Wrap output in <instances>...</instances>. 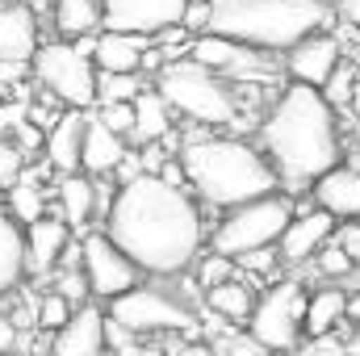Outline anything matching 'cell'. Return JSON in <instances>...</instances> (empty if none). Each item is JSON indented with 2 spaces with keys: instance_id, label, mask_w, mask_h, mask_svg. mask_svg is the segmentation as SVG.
<instances>
[{
  "instance_id": "cell-1",
  "label": "cell",
  "mask_w": 360,
  "mask_h": 356,
  "mask_svg": "<svg viewBox=\"0 0 360 356\" xmlns=\"http://www.w3.org/2000/svg\"><path fill=\"white\" fill-rule=\"evenodd\" d=\"M101 235L143 276H184L205 248V222L188 189H172L147 172L117 184Z\"/></svg>"
},
{
  "instance_id": "cell-2",
  "label": "cell",
  "mask_w": 360,
  "mask_h": 356,
  "mask_svg": "<svg viewBox=\"0 0 360 356\" xmlns=\"http://www.w3.org/2000/svg\"><path fill=\"white\" fill-rule=\"evenodd\" d=\"M260 155L276 172V184H285V197L310 193V184L323 172L344 164L340 122L323 92L306 84H289L276 92L260 126Z\"/></svg>"
},
{
  "instance_id": "cell-3",
  "label": "cell",
  "mask_w": 360,
  "mask_h": 356,
  "mask_svg": "<svg viewBox=\"0 0 360 356\" xmlns=\"http://www.w3.org/2000/svg\"><path fill=\"white\" fill-rule=\"evenodd\" d=\"M176 160L184 172V189H193L205 205H218V210L256 201L281 189L260 147L235 134H188Z\"/></svg>"
},
{
  "instance_id": "cell-4",
  "label": "cell",
  "mask_w": 360,
  "mask_h": 356,
  "mask_svg": "<svg viewBox=\"0 0 360 356\" xmlns=\"http://www.w3.org/2000/svg\"><path fill=\"white\" fill-rule=\"evenodd\" d=\"M331 21L327 0H214L210 30L248 51H289Z\"/></svg>"
},
{
  "instance_id": "cell-5",
  "label": "cell",
  "mask_w": 360,
  "mask_h": 356,
  "mask_svg": "<svg viewBox=\"0 0 360 356\" xmlns=\"http://www.w3.org/2000/svg\"><path fill=\"white\" fill-rule=\"evenodd\" d=\"M151 89L164 96L168 109H176L180 117L205 126V130H222V126H235L239 117V105H235V92L226 89V80L201 63H193L188 55L168 59L160 72H155V84Z\"/></svg>"
},
{
  "instance_id": "cell-6",
  "label": "cell",
  "mask_w": 360,
  "mask_h": 356,
  "mask_svg": "<svg viewBox=\"0 0 360 356\" xmlns=\"http://www.w3.org/2000/svg\"><path fill=\"white\" fill-rule=\"evenodd\" d=\"M293 218V201L285 193H264L256 201H243V205H231L222 214V222L214 227L210 235V248L218 256H243V252H256V248H276L281 231L289 227Z\"/></svg>"
},
{
  "instance_id": "cell-7",
  "label": "cell",
  "mask_w": 360,
  "mask_h": 356,
  "mask_svg": "<svg viewBox=\"0 0 360 356\" xmlns=\"http://www.w3.org/2000/svg\"><path fill=\"white\" fill-rule=\"evenodd\" d=\"M30 76L63 109H92L96 105V68L72 42H38V51L30 59Z\"/></svg>"
},
{
  "instance_id": "cell-8",
  "label": "cell",
  "mask_w": 360,
  "mask_h": 356,
  "mask_svg": "<svg viewBox=\"0 0 360 356\" xmlns=\"http://www.w3.org/2000/svg\"><path fill=\"white\" fill-rule=\"evenodd\" d=\"M109 323H117L126 336L143 340V336H164V331H193L197 314L193 306H184L180 298H172L168 289H155L147 281H139L134 289L117 293L105 310Z\"/></svg>"
},
{
  "instance_id": "cell-9",
  "label": "cell",
  "mask_w": 360,
  "mask_h": 356,
  "mask_svg": "<svg viewBox=\"0 0 360 356\" xmlns=\"http://www.w3.org/2000/svg\"><path fill=\"white\" fill-rule=\"evenodd\" d=\"M302 310H306V285L297 276H285L264 293H256V306L248 314V336L264 352H293L302 340Z\"/></svg>"
},
{
  "instance_id": "cell-10",
  "label": "cell",
  "mask_w": 360,
  "mask_h": 356,
  "mask_svg": "<svg viewBox=\"0 0 360 356\" xmlns=\"http://www.w3.org/2000/svg\"><path fill=\"white\" fill-rule=\"evenodd\" d=\"M80 272L89 281V298H101V302H113L117 293L134 289L143 281V272L130 265L101 231H89L84 243H80Z\"/></svg>"
},
{
  "instance_id": "cell-11",
  "label": "cell",
  "mask_w": 360,
  "mask_h": 356,
  "mask_svg": "<svg viewBox=\"0 0 360 356\" xmlns=\"http://www.w3.org/2000/svg\"><path fill=\"white\" fill-rule=\"evenodd\" d=\"M184 0H101V30L117 34H160L168 25H180Z\"/></svg>"
},
{
  "instance_id": "cell-12",
  "label": "cell",
  "mask_w": 360,
  "mask_h": 356,
  "mask_svg": "<svg viewBox=\"0 0 360 356\" xmlns=\"http://www.w3.org/2000/svg\"><path fill=\"white\" fill-rule=\"evenodd\" d=\"M344 63V46L335 34L319 30V34H306L302 42H293L285 51V68H289V80L293 84H306V89H323L327 76Z\"/></svg>"
},
{
  "instance_id": "cell-13",
  "label": "cell",
  "mask_w": 360,
  "mask_h": 356,
  "mask_svg": "<svg viewBox=\"0 0 360 356\" xmlns=\"http://www.w3.org/2000/svg\"><path fill=\"white\" fill-rule=\"evenodd\" d=\"M331 235H335V218H331V214H323V210L293 214L289 227H285L281 239H276V256H281V265L302 268V265L314 260V252H319L323 243H331Z\"/></svg>"
},
{
  "instance_id": "cell-14",
  "label": "cell",
  "mask_w": 360,
  "mask_h": 356,
  "mask_svg": "<svg viewBox=\"0 0 360 356\" xmlns=\"http://www.w3.org/2000/svg\"><path fill=\"white\" fill-rule=\"evenodd\" d=\"M72 231L59 214H42L34 222L21 227V252H25V276H42L59 265V256L68 252Z\"/></svg>"
},
{
  "instance_id": "cell-15",
  "label": "cell",
  "mask_w": 360,
  "mask_h": 356,
  "mask_svg": "<svg viewBox=\"0 0 360 356\" xmlns=\"http://www.w3.org/2000/svg\"><path fill=\"white\" fill-rule=\"evenodd\" d=\"M46 356H105V310L101 306H76L72 319L55 331Z\"/></svg>"
},
{
  "instance_id": "cell-16",
  "label": "cell",
  "mask_w": 360,
  "mask_h": 356,
  "mask_svg": "<svg viewBox=\"0 0 360 356\" xmlns=\"http://www.w3.org/2000/svg\"><path fill=\"white\" fill-rule=\"evenodd\" d=\"M310 201L331 218H344V222L360 218V168L356 164H335L331 172H323L310 184Z\"/></svg>"
},
{
  "instance_id": "cell-17",
  "label": "cell",
  "mask_w": 360,
  "mask_h": 356,
  "mask_svg": "<svg viewBox=\"0 0 360 356\" xmlns=\"http://www.w3.org/2000/svg\"><path fill=\"white\" fill-rule=\"evenodd\" d=\"M38 42V13L25 0H0V59L30 63Z\"/></svg>"
},
{
  "instance_id": "cell-18",
  "label": "cell",
  "mask_w": 360,
  "mask_h": 356,
  "mask_svg": "<svg viewBox=\"0 0 360 356\" xmlns=\"http://www.w3.org/2000/svg\"><path fill=\"white\" fill-rule=\"evenodd\" d=\"M84 117L89 109H63L55 117V126L42 134V160L46 168H55L59 177L80 172V139H84Z\"/></svg>"
},
{
  "instance_id": "cell-19",
  "label": "cell",
  "mask_w": 360,
  "mask_h": 356,
  "mask_svg": "<svg viewBox=\"0 0 360 356\" xmlns=\"http://www.w3.org/2000/svg\"><path fill=\"white\" fill-rule=\"evenodd\" d=\"M122 155H126V139H117L113 130H105L101 117L89 109V117H84V139H80V172H84V177H109Z\"/></svg>"
},
{
  "instance_id": "cell-20",
  "label": "cell",
  "mask_w": 360,
  "mask_h": 356,
  "mask_svg": "<svg viewBox=\"0 0 360 356\" xmlns=\"http://www.w3.org/2000/svg\"><path fill=\"white\" fill-rule=\"evenodd\" d=\"M344 306H348V289L340 285H319V289H306V310H302V331L310 340H323V336H335L344 327Z\"/></svg>"
},
{
  "instance_id": "cell-21",
  "label": "cell",
  "mask_w": 360,
  "mask_h": 356,
  "mask_svg": "<svg viewBox=\"0 0 360 356\" xmlns=\"http://www.w3.org/2000/svg\"><path fill=\"white\" fill-rule=\"evenodd\" d=\"M151 46V38L143 34H117V30H101L92 38V68L96 72H139L143 51Z\"/></svg>"
},
{
  "instance_id": "cell-22",
  "label": "cell",
  "mask_w": 360,
  "mask_h": 356,
  "mask_svg": "<svg viewBox=\"0 0 360 356\" xmlns=\"http://www.w3.org/2000/svg\"><path fill=\"white\" fill-rule=\"evenodd\" d=\"M55 201H59L55 214L68 222V231H89L92 218H96V180L84 177V172H68V177H59Z\"/></svg>"
},
{
  "instance_id": "cell-23",
  "label": "cell",
  "mask_w": 360,
  "mask_h": 356,
  "mask_svg": "<svg viewBox=\"0 0 360 356\" xmlns=\"http://www.w3.org/2000/svg\"><path fill=\"white\" fill-rule=\"evenodd\" d=\"M130 109H134V126H130V139L126 143L147 147V143H164L172 134V109L164 105V96L155 89H143L130 101Z\"/></svg>"
},
{
  "instance_id": "cell-24",
  "label": "cell",
  "mask_w": 360,
  "mask_h": 356,
  "mask_svg": "<svg viewBox=\"0 0 360 356\" xmlns=\"http://www.w3.org/2000/svg\"><path fill=\"white\" fill-rule=\"evenodd\" d=\"M188 59L222 76V72H243L256 59V51H248V46H239L231 38H218V34H197L188 42Z\"/></svg>"
},
{
  "instance_id": "cell-25",
  "label": "cell",
  "mask_w": 360,
  "mask_h": 356,
  "mask_svg": "<svg viewBox=\"0 0 360 356\" xmlns=\"http://www.w3.org/2000/svg\"><path fill=\"white\" fill-rule=\"evenodd\" d=\"M201 298H205V310H210V314H218V319H226V323H248V314H252V306H256V285L235 272L231 281L205 289Z\"/></svg>"
},
{
  "instance_id": "cell-26",
  "label": "cell",
  "mask_w": 360,
  "mask_h": 356,
  "mask_svg": "<svg viewBox=\"0 0 360 356\" xmlns=\"http://www.w3.org/2000/svg\"><path fill=\"white\" fill-rule=\"evenodd\" d=\"M51 17H55V30L63 42L101 34V0H55Z\"/></svg>"
},
{
  "instance_id": "cell-27",
  "label": "cell",
  "mask_w": 360,
  "mask_h": 356,
  "mask_svg": "<svg viewBox=\"0 0 360 356\" xmlns=\"http://www.w3.org/2000/svg\"><path fill=\"white\" fill-rule=\"evenodd\" d=\"M25 281V252H21V227L0 205V298L13 293Z\"/></svg>"
},
{
  "instance_id": "cell-28",
  "label": "cell",
  "mask_w": 360,
  "mask_h": 356,
  "mask_svg": "<svg viewBox=\"0 0 360 356\" xmlns=\"http://www.w3.org/2000/svg\"><path fill=\"white\" fill-rule=\"evenodd\" d=\"M17 227H25V222H34V218H42L46 214V189L34 180L30 168H21V177L8 184V210H4Z\"/></svg>"
},
{
  "instance_id": "cell-29",
  "label": "cell",
  "mask_w": 360,
  "mask_h": 356,
  "mask_svg": "<svg viewBox=\"0 0 360 356\" xmlns=\"http://www.w3.org/2000/svg\"><path fill=\"white\" fill-rule=\"evenodd\" d=\"M147 89L143 72H96V105H117V101H134ZM92 105V109H96Z\"/></svg>"
},
{
  "instance_id": "cell-30",
  "label": "cell",
  "mask_w": 360,
  "mask_h": 356,
  "mask_svg": "<svg viewBox=\"0 0 360 356\" xmlns=\"http://www.w3.org/2000/svg\"><path fill=\"white\" fill-rule=\"evenodd\" d=\"M188 272H193V285L205 293V289H214V285H222V281L235 276V260H231V256H218V252L210 248V252H201V256L193 260Z\"/></svg>"
},
{
  "instance_id": "cell-31",
  "label": "cell",
  "mask_w": 360,
  "mask_h": 356,
  "mask_svg": "<svg viewBox=\"0 0 360 356\" xmlns=\"http://www.w3.org/2000/svg\"><path fill=\"white\" fill-rule=\"evenodd\" d=\"M310 268H314V276H319V281H327V285H344V281L356 272V268H352V260H348L335 243H323V248L314 252Z\"/></svg>"
},
{
  "instance_id": "cell-32",
  "label": "cell",
  "mask_w": 360,
  "mask_h": 356,
  "mask_svg": "<svg viewBox=\"0 0 360 356\" xmlns=\"http://www.w3.org/2000/svg\"><path fill=\"white\" fill-rule=\"evenodd\" d=\"M281 268V256H276V248H256V252H243V256H235V272H243L252 285L256 281H264Z\"/></svg>"
},
{
  "instance_id": "cell-33",
  "label": "cell",
  "mask_w": 360,
  "mask_h": 356,
  "mask_svg": "<svg viewBox=\"0 0 360 356\" xmlns=\"http://www.w3.org/2000/svg\"><path fill=\"white\" fill-rule=\"evenodd\" d=\"M51 293H59L72 310L89 302V281L80 268H55V281H51Z\"/></svg>"
},
{
  "instance_id": "cell-34",
  "label": "cell",
  "mask_w": 360,
  "mask_h": 356,
  "mask_svg": "<svg viewBox=\"0 0 360 356\" xmlns=\"http://www.w3.org/2000/svg\"><path fill=\"white\" fill-rule=\"evenodd\" d=\"M68 319H72V306H68L59 293H51V289H46V293L38 298V310H34V323H38V331H51V336H55V331H59Z\"/></svg>"
},
{
  "instance_id": "cell-35",
  "label": "cell",
  "mask_w": 360,
  "mask_h": 356,
  "mask_svg": "<svg viewBox=\"0 0 360 356\" xmlns=\"http://www.w3.org/2000/svg\"><path fill=\"white\" fill-rule=\"evenodd\" d=\"M92 113L101 117V126H105V130H113L117 139H130V126H134V109H130V101H117V105H96Z\"/></svg>"
},
{
  "instance_id": "cell-36",
  "label": "cell",
  "mask_w": 360,
  "mask_h": 356,
  "mask_svg": "<svg viewBox=\"0 0 360 356\" xmlns=\"http://www.w3.org/2000/svg\"><path fill=\"white\" fill-rule=\"evenodd\" d=\"M352 84H356V76H352V68H344V63H340V68H335V72H331V76H327V84H323V101H327V105H331V109H335V105H344V101H352Z\"/></svg>"
},
{
  "instance_id": "cell-37",
  "label": "cell",
  "mask_w": 360,
  "mask_h": 356,
  "mask_svg": "<svg viewBox=\"0 0 360 356\" xmlns=\"http://www.w3.org/2000/svg\"><path fill=\"white\" fill-rule=\"evenodd\" d=\"M331 243L352 260V268H360V218H352V222H335Z\"/></svg>"
},
{
  "instance_id": "cell-38",
  "label": "cell",
  "mask_w": 360,
  "mask_h": 356,
  "mask_svg": "<svg viewBox=\"0 0 360 356\" xmlns=\"http://www.w3.org/2000/svg\"><path fill=\"white\" fill-rule=\"evenodd\" d=\"M21 168H25V155L8 139H0V189H8L13 180L21 177Z\"/></svg>"
},
{
  "instance_id": "cell-39",
  "label": "cell",
  "mask_w": 360,
  "mask_h": 356,
  "mask_svg": "<svg viewBox=\"0 0 360 356\" xmlns=\"http://www.w3.org/2000/svg\"><path fill=\"white\" fill-rule=\"evenodd\" d=\"M180 30H184V34H205V30H210V4H205V0H184Z\"/></svg>"
},
{
  "instance_id": "cell-40",
  "label": "cell",
  "mask_w": 360,
  "mask_h": 356,
  "mask_svg": "<svg viewBox=\"0 0 360 356\" xmlns=\"http://www.w3.org/2000/svg\"><path fill=\"white\" fill-rule=\"evenodd\" d=\"M218 352H222V356H269L256 340H252V336H231L226 344H218Z\"/></svg>"
},
{
  "instance_id": "cell-41",
  "label": "cell",
  "mask_w": 360,
  "mask_h": 356,
  "mask_svg": "<svg viewBox=\"0 0 360 356\" xmlns=\"http://www.w3.org/2000/svg\"><path fill=\"white\" fill-rule=\"evenodd\" d=\"M25 76H30V63H8V59H0V89H17Z\"/></svg>"
},
{
  "instance_id": "cell-42",
  "label": "cell",
  "mask_w": 360,
  "mask_h": 356,
  "mask_svg": "<svg viewBox=\"0 0 360 356\" xmlns=\"http://www.w3.org/2000/svg\"><path fill=\"white\" fill-rule=\"evenodd\" d=\"M168 356H222L218 344H205V340H184L176 348H168Z\"/></svg>"
},
{
  "instance_id": "cell-43",
  "label": "cell",
  "mask_w": 360,
  "mask_h": 356,
  "mask_svg": "<svg viewBox=\"0 0 360 356\" xmlns=\"http://www.w3.org/2000/svg\"><path fill=\"white\" fill-rule=\"evenodd\" d=\"M155 177L164 180V184H172V189H184V172H180V160L176 155H168L164 164H160V172Z\"/></svg>"
},
{
  "instance_id": "cell-44",
  "label": "cell",
  "mask_w": 360,
  "mask_h": 356,
  "mask_svg": "<svg viewBox=\"0 0 360 356\" xmlns=\"http://www.w3.org/2000/svg\"><path fill=\"white\" fill-rule=\"evenodd\" d=\"M13 348H17V323L0 314V356H8Z\"/></svg>"
},
{
  "instance_id": "cell-45",
  "label": "cell",
  "mask_w": 360,
  "mask_h": 356,
  "mask_svg": "<svg viewBox=\"0 0 360 356\" xmlns=\"http://www.w3.org/2000/svg\"><path fill=\"white\" fill-rule=\"evenodd\" d=\"M122 356H168V348H160V344H139V340H130Z\"/></svg>"
},
{
  "instance_id": "cell-46",
  "label": "cell",
  "mask_w": 360,
  "mask_h": 356,
  "mask_svg": "<svg viewBox=\"0 0 360 356\" xmlns=\"http://www.w3.org/2000/svg\"><path fill=\"white\" fill-rule=\"evenodd\" d=\"M335 13H340L348 25H360V0H335Z\"/></svg>"
},
{
  "instance_id": "cell-47",
  "label": "cell",
  "mask_w": 360,
  "mask_h": 356,
  "mask_svg": "<svg viewBox=\"0 0 360 356\" xmlns=\"http://www.w3.org/2000/svg\"><path fill=\"white\" fill-rule=\"evenodd\" d=\"M344 319H348V327H360V289H356V293H348V306H344Z\"/></svg>"
},
{
  "instance_id": "cell-48",
  "label": "cell",
  "mask_w": 360,
  "mask_h": 356,
  "mask_svg": "<svg viewBox=\"0 0 360 356\" xmlns=\"http://www.w3.org/2000/svg\"><path fill=\"white\" fill-rule=\"evenodd\" d=\"M344 356H360V327H352V336L344 340Z\"/></svg>"
}]
</instances>
